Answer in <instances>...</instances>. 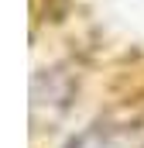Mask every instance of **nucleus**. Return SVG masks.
I'll return each instance as SVG.
<instances>
[{
  "label": "nucleus",
  "instance_id": "f257e3e1",
  "mask_svg": "<svg viewBox=\"0 0 144 148\" xmlns=\"http://www.w3.org/2000/svg\"><path fill=\"white\" fill-rule=\"evenodd\" d=\"M69 148H137V141L120 127H89Z\"/></svg>",
  "mask_w": 144,
  "mask_h": 148
}]
</instances>
